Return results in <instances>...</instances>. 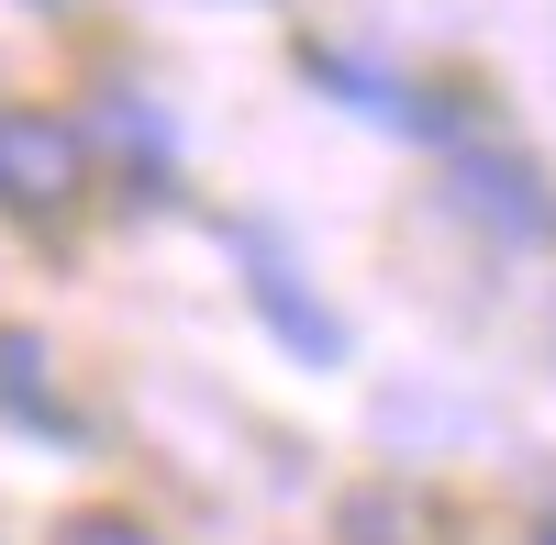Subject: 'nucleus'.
Returning <instances> with one entry per match:
<instances>
[{
	"mask_svg": "<svg viewBox=\"0 0 556 545\" xmlns=\"http://www.w3.org/2000/svg\"><path fill=\"white\" fill-rule=\"evenodd\" d=\"M256 301H267V324H278V334H301V356H345L334 312H312V301L290 290V267H256Z\"/></svg>",
	"mask_w": 556,
	"mask_h": 545,
	"instance_id": "obj_3",
	"label": "nucleus"
},
{
	"mask_svg": "<svg viewBox=\"0 0 556 545\" xmlns=\"http://www.w3.org/2000/svg\"><path fill=\"white\" fill-rule=\"evenodd\" d=\"M0 413H34L45 434H67V413L45 401V345H23V334H0Z\"/></svg>",
	"mask_w": 556,
	"mask_h": 545,
	"instance_id": "obj_4",
	"label": "nucleus"
},
{
	"mask_svg": "<svg viewBox=\"0 0 556 545\" xmlns=\"http://www.w3.org/2000/svg\"><path fill=\"white\" fill-rule=\"evenodd\" d=\"M456 201H468L479 223H501V235H545V223H556L545 178L523 156H456Z\"/></svg>",
	"mask_w": 556,
	"mask_h": 545,
	"instance_id": "obj_2",
	"label": "nucleus"
},
{
	"mask_svg": "<svg viewBox=\"0 0 556 545\" xmlns=\"http://www.w3.org/2000/svg\"><path fill=\"white\" fill-rule=\"evenodd\" d=\"M78 190H89V134L67 112L12 101V112H0V212L56 223V212H78Z\"/></svg>",
	"mask_w": 556,
	"mask_h": 545,
	"instance_id": "obj_1",
	"label": "nucleus"
},
{
	"mask_svg": "<svg viewBox=\"0 0 556 545\" xmlns=\"http://www.w3.org/2000/svg\"><path fill=\"white\" fill-rule=\"evenodd\" d=\"M56 545H156V534H146V523H112V512H89V523H67Z\"/></svg>",
	"mask_w": 556,
	"mask_h": 545,
	"instance_id": "obj_5",
	"label": "nucleus"
}]
</instances>
